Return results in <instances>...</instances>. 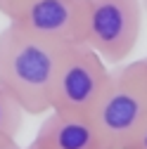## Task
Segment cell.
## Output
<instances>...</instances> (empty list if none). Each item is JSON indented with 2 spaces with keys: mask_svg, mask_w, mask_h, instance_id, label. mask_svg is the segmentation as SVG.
Masks as SVG:
<instances>
[{
  "mask_svg": "<svg viewBox=\"0 0 147 149\" xmlns=\"http://www.w3.org/2000/svg\"><path fill=\"white\" fill-rule=\"evenodd\" d=\"M66 45L45 40L10 22L0 31V85H5L26 114H45Z\"/></svg>",
  "mask_w": 147,
  "mask_h": 149,
  "instance_id": "cell-1",
  "label": "cell"
},
{
  "mask_svg": "<svg viewBox=\"0 0 147 149\" xmlns=\"http://www.w3.org/2000/svg\"><path fill=\"white\" fill-rule=\"evenodd\" d=\"M88 116L107 149H131L147 118V83L138 62H121L109 69L104 90Z\"/></svg>",
  "mask_w": 147,
  "mask_h": 149,
  "instance_id": "cell-2",
  "label": "cell"
},
{
  "mask_svg": "<svg viewBox=\"0 0 147 149\" xmlns=\"http://www.w3.org/2000/svg\"><path fill=\"white\" fill-rule=\"evenodd\" d=\"M142 3L140 0H88L85 38L107 64H121L131 57L140 40Z\"/></svg>",
  "mask_w": 147,
  "mask_h": 149,
  "instance_id": "cell-3",
  "label": "cell"
},
{
  "mask_svg": "<svg viewBox=\"0 0 147 149\" xmlns=\"http://www.w3.org/2000/svg\"><path fill=\"white\" fill-rule=\"evenodd\" d=\"M109 78V66L100 54L85 45H66L60 69L52 85L50 109L71 111V114H90L100 92Z\"/></svg>",
  "mask_w": 147,
  "mask_h": 149,
  "instance_id": "cell-4",
  "label": "cell"
},
{
  "mask_svg": "<svg viewBox=\"0 0 147 149\" xmlns=\"http://www.w3.org/2000/svg\"><path fill=\"white\" fill-rule=\"evenodd\" d=\"M12 22L45 40L76 45L85 38L88 0H33Z\"/></svg>",
  "mask_w": 147,
  "mask_h": 149,
  "instance_id": "cell-5",
  "label": "cell"
},
{
  "mask_svg": "<svg viewBox=\"0 0 147 149\" xmlns=\"http://www.w3.org/2000/svg\"><path fill=\"white\" fill-rule=\"evenodd\" d=\"M33 142L43 149H107L88 114L50 109Z\"/></svg>",
  "mask_w": 147,
  "mask_h": 149,
  "instance_id": "cell-6",
  "label": "cell"
},
{
  "mask_svg": "<svg viewBox=\"0 0 147 149\" xmlns=\"http://www.w3.org/2000/svg\"><path fill=\"white\" fill-rule=\"evenodd\" d=\"M24 116H26V111L17 102V97L5 85H0V137H17L19 135Z\"/></svg>",
  "mask_w": 147,
  "mask_h": 149,
  "instance_id": "cell-7",
  "label": "cell"
},
{
  "mask_svg": "<svg viewBox=\"0 0 147 149\" xmlns=\"http://www.w3.org/2000/svg\"><path fill=\"white\" fill-rule=\"evenodd\" d=\"M31 3H33V0H0V14H3L7 22H12V19H17V17H19Z\"/></svg>",
  "mask_w": 147,
  "mask_h": 149,
  "instance_id": "cell-8",
  "label": "cell"
},
{
  "mask_svg": "<svg viewBox=\"0 0 147 149\" xmlns=\"http://www.w3.org/2000/svg\"><path fill=\"white\" fill-rule=\"evenodd\" d=\"M131 149H147V118L142 121V125H140V130H138V135H135Z\"/></svg>",
  "mask_w": 147,
  "mask_h": 149,
  "instance_id": "cell-9",
  "label": "cell"
},
{
  "mask_svg": "<svg viewBox=\"0 0 147 149\" xmlns=\"http://www.w3.org/2000/svg\"><path fill=\"white\" fill-rule=\"evenodd\" d=\"M0 149H24L17 144V137H0Z\"/></svg>",
  "mask_w": 147,
  "mask_h": 149,
  "instance_id": "cell-10",
  "label": "cell"
},
{
  "mask_svg": "<svg viewBox=\"0 0 147 149\" xmlns=\"http://www.w3.org/2000/svg\"><path fill=\"white\" fill-rule=\"evenodd\" d=\"M138 66H140V73H142V78L147 83V57L145 59H138Z\"/></svg>",
  "mask_w": 147,
  "mask_h": 149,
  "instance_id": "cell-11",
  "label": "cell"
},
{
  "mask_svg": "<svg viewBox=\"0 0 147 149\" xmlns=\"http://www.w3.org/2000/svg\"><path fill=\"white\" fill-rule=\"evenodd\" d=\"M26 149H43V147H38V144H36V142H31V144H29Z\"/></svg>",
  "mask_w": 147,
  "mask_h": 149,
  "instance_id": "cell-12",
  "label": "cell"
},
{
  "mask_svg": "<svg viewBox=\"0 0 147 149\" xmlns=\"http://www.w3.org/2000/svg\"><path fill=\"white\" fill-rule=\"evenodd\" d=\"M140 3H142V10H147V0H140Z\"/></svg>",
  "mask_w": 147,
  "mask_h": 149,
  "instance_id": "cell-13",
  "label": "cell"
}]
</instances>
